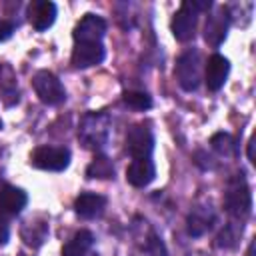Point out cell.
I'll return each mask as SVG.
<instances>
[{
  "label": "cell",
  "instance_id": "obj_1",
  "mask_svg": "<svg viewBox=\"0 0 256 256\" xmlns=\"http://www.w3.org/2000/svg\"><path fill=\"white\" fill-rule=\"evenodd\" d=\"M224 208L232 218H236L240 222L246 220L252 212V192H250L248 180L242 170L236 172L234 176H230V180L226 184Z\"/></svg>",
  "mask_w": 256,
  "mask_h": 256
},
{
  "label": "cell",
  "instance_id": "obj_2",
  "mask_svg": "<svg viewBox=\"0 0 256 256\" xmlns=\"http://www.w3.org/2000/svg\"><path fill=\"white\" fill-rule=\"evenodd\" d=\"M110 116L106 112H86L78 124V140L88 150H102L110 136Z\"/></svg>",
  "mask_w": 256,
  "mask_h": 256
},
{
  "label": "cell",
  "instance_id": "obj_3",
  "mask_svg": "<svg viewBox=\"0 0 256 256\" xmlns=\"http://www.w3.org/2000/svg\"><path fill=\"white\" fill-rule=\"evenodd\" d=\"M174 76H176L178 84L182 86V90H186V92H194L200 86L202 60H200V52L196 48H188L186 52H182L178 56L176 68H174Z\"/></svg>",
  "mask_w": 256,
  "mask_h": 256
},
{
  "label": "cell",
  "instance_id": "obj_4",
  "mask_svg": "<svg viewBox=\"0 0 256 256\" xmlns=\"http://www.w3.org/2000/svg\"><path fill=\"white\" fill-rule=\"evenodd\" d=\"M30 164L48 172H62L70 164V150L64 146H38L30 154Z\"/></svg>",
  "mask_w": 256,
  "mask_h": 256
},
{
  "label": "cell",
  "instance_id": "obj_5",
  "mask_svg": "<svg viewBox=\"0 0 256 256\" xmlns=\"http://www.w3.org/2000/svg\"><path fill=\"white\" fill-rule=\"evenodd\" d=\"M32 86H34V92L40 98V102H44L48 106H58L66 100L62 82L50 70H38L32 78Z\"/></svg>",
  "mask_w": 256,
  "mask_h": 256
},
{
  "label": "cell",
  "instance_id": "obj_6",
  "mask_svg": "<svg viewBox=\"0 0 256 256\" xmlns=\"http://www.w3.org/2000/svg\"><path fill=\"white\" fill-rule=\"evenodd\" d=\"M198 8L194 0H184L180 8L176 10L172 18V34L178 42H190L196 34V24H198Z\"/></svg>",
  "mask_w": 256,
  "mask_h": 256
},
{
  "label": "cell",
  "instance_id": "obj_7",
  "mask_svg": "<svg viewBox=\"0 0 256 256\" xmlns=\"http://www.w3.org/2000/svg\"><path fill=\"white\" fill-rule=\"evenodd\" d=\"M154 150V134L148 124L140 122L128 128L126 132V152L134 158H150Z\"/></svg>",
  "mask_w": 256,
  "mask_h": 256
},
{
  "label": "cell",
  "instance_id": "obj_8",
  "mask_svg": "<svg viewBox=\"0 0 256 256\" xmlns=\"http://www.w3.org/2000/svg\"><path fill=\"white\" fill-rule=\"evenodd\" d=\"M228 24H230V10L226 6H218L210 16H206V24H204V40L212 46L218 48L228 32Z\"/></svg>",
  "mask_w": 256,
  "mask_h": 256
},
{
  "label": "cell",
  "instance_id": "obj_9",
  "mask_svg": "<svg viewBox=\"0 0 256 256\" xmlns=\"http://www.w3.org/2000/svg\"><path fill=\"white\" fill-rule=\"evenodd\" d=\"M106 34V20L98 14H84L74 26V42H102Z\"/></svg>",
  "mask_w": 256,
  "mask_h": 256
},
{
  "label": "cell",
  "instance_id": "obj_10",
  "mask_svg": "<svg viewBox=\"0 0 256 256\" xmlns=\"http://www.w3.org/2000/svg\"><path fill=\"white\" fill-rule=\"evenodd\" d=\"M106 48L102 42H74L72 48V66L74 68H90L104 60Z\"/></svg>",
  "mask_w": 256,
  "mask_h": 256
},
{
  "label": "cell",
  "instance_id": "obj_11",
  "mask_svg": "<svg viewBox=\"0 0 256 256\" xmlns=\"http://www.w3.org/2000/svg\"><path fill=\"white\" fill-rule=\"evenodd\" d=\"M140 230H142V234H136L134 256H168L164 242H162L160 236L148 226L146 220L140 224Z\"/></svg>",
  "mask_w": 256,
  "mask_h": 256
},
{
  "label": "cell",
  "instance_id": "obj_12",
  "mask_svg": "<svg viewBox=\"0 0 256 256\" xmlns=\"http://www.w3.org/2000/svg\"><path fill=\"white\" fill-rule=\"evenodd\" d=\"M28 20L34 30L44 32L56 20V4L50 0H36L28 6Z\"/></svg>",
  "mask_w": 256,
  "mask_h": 256
},
{
  "label": "cell",
  "instance_id": "obj_13",
  "mask_svg": "<svg viewBox=\"0 0 256 256\" xmlns=\"http://www.w3.org/2000/svg\"><path fill=\"white\" fill-rule=\"evenodd\" d=\"M228 72H230L228 58H224L222 54H212L208 58V62H206V76H204L208 90L210 92H218L224 86V82L228 78Z\"/></svg>",
  "mask_w": 256,
  "mask_h": 256
},
{
  "label": "cell",
  "instance_id": "obj_14",
  "mask_svg": "<svg viewBox=\"0 0 256 256\" xmlns=\"http://www.w3.org/2000/svg\"><path fill=\"white\" fill-rule=\"evenodd\" d=\"M156 176V166L152 158H134L126 168V180L134 188L148 186Z\"/></svg>",
  "mask_w": 256,
  "mask_h": 256
},
{
  "label": "cell",
  "instance_id": "obj_15",
  "mask_svg": "<svg viewBox=\"0 0 256 256\" xmlns=\"http://www.w3.org/2000/svg\"><path fill=\"white\" fill-rule=\"evenodd\" d=\"M104 208H106V196L96 192H82L74 200V212L84 220L98 218L104 212Z\"/></svg>",
  "mask_w": 256,
  "mask_h": 256
},
{
  "label": "cell",
  "instance_id": "obj_16",
  "mask_svg": "<svg viewBox=\"0 0 256 256\" xmlns=\"http://www.w3.org/2000/svg\"><path fill=\"white\" fill-rule=\"evenodd\" d=\"M28 204V194L12 184H4L0 188V212L8 214V216H16L24 210V206Z\"/></svg>",
  "mask_w": 256,
  "mask_h": 256
},
{
  "label": "cell",
  "instance_id": "obj_17",
  "mask_svg": "<svg viewBox=\"0 0 256 256\" xmlns=\"http://www.w3.org/2000/svg\"><path fill=\"white\" fill-rule=\"evenodd\" d=\"M214 220H216V214L212 212L210 204H208V206H196V208L188 214V220H186L188 234H190V236H196V238L202 236V234H206V232L212 228Z\"/></svg>",
  "mask_w": 256,
  "mask_h": 256
},
{
  "label": "cell",
  "instance_id": "obj_18",
  "mask_svg": "<svg viewBox=\"0 0 256 256\" xmlns=\"http://www.w3.org/2000/svg\"><path fill=\"white\" fill-rule=\"evenodd\" d=\"M94 244V234L90 230H78L62 248V256H86Z\"/></svg>",
  "mask_w": 256,
  "mask_h": 256
},
{
  "label": "cell",
  "instance_id": "obj_19",
  "mask_svg": "<svg viewBox=\"0 0 256 256\" xmlns=\"http://www.w3.org/2000/svg\"><path fill=\"white\" fill-rule=\"evenodd\" d=\"M20 234L28 246L38 248L44 244V240L48 236V222L46 220H28V222H24Z\"/></svg>",
  "mask_w": 256,
  "mask_h": 256
},
{
  "label": "cell",
  "instance_id": "obj_20",
  "mask_svg": "<svg viewBox=\"0 0 256 256\" xmlns=\"http://www.w3.org/2000/svg\"><path fill=\"white\" fill-rule=\"evenodd\" d=\"M86 176L88 178H100V180L112 178L114 176V164H112V160L106 158V156H102V154L94 156V160L86 168Z\"/></svg>",
  "mask_w": 256,
  "mask_h": 256
},
{
  "label": "cell",
  "instance_id": "obj_21",
  "mask_svg": "<svg viewBox=\"0 0 256 256\" xmlns=\"http://www.w3.org/2000/svg\"><path fill=\"white\" fill-rule=\"evenodd\" d=\"M210 146L222 156H236L238 154V144L228 132H216L210 138Z\"/></svg>",
  "mask_w": 256,
  "mask_h": 256
},
{
  "label": "cell",
  "instance_id": "obj_22",
  "mask_svg": "<svg viewBox=\"0 0 256 256\" xmlns=\"http://www.w3.org/2000/svg\"><path fill=\"white\" fill-rule=\"evenodd\" d=\"M0 90L4 92L6 104H8V96H12L14 102H18V90H16V76L12 72V68L4 62H0Z\"/></svg>",
  "mask_w": 256,
  "mask_h": 256
},
{
  "label": "cell",
  "instance_id": "obj_23",
  "mask_svg": "<svg viewBox=\"0 0 256 256\" xmlns=\"http://www.w3.org/2000/svg\"><path fill=\"white\" fill-rule=\"evenodd\" d=\"M240 234H242V222H240V224L232 222V224L224 226V230L218 234L216 246H218V248H234L236 242H238V238H240Z\"/></svg>",
  "mask_w": 256,
  "mask_h": 256
},
{
  "label": "cell",
  "instance_id": "obj_24",
  "mask_svg": "<svg viewBox=\"0 0 256 256\" xmlns=\"http://www.w3.org/2000/svg\"><path fill=\"white\" fill-rule=\"evenodd\" d=\"M122 100L128 108L132 110H148L152 108V98L146 92H138V90H126L122 94Z\"/></svg>",
  "mask_w": 256,
  "mask_h": 256
},
{
  "label": "cell",
  "instance_id": "obj_25",
  "mask_svg": "<svg viewBox=\"0 0 256 256\" xmlns=\"http://www.w3.org/2000/svg\"><path fill=\"white\" fill-rule=\"evenodd\" d=\"M12 32H14V24L10 20H0V42L8 40L12 36Z\"/></svg>",
  "mask_w": 256,
  "mask_h": 256
},
{
  "label": "cell",
  "instance_id": "obj_26",
  "mask_svg": "<svg viewBox=\"0 0 256 256\" xmlns=\"http://www.w3.org/2000/svg\"><path fill=\"white\" fill-rule=\"evenodd\" d=\"M8 238H10V228H8V224L0 218V246H4V244L8 242Z\"/></svg>",
  "mask_w": 256,
  "mask_h": 256
},
{
  "label": "cell",
  "instance_id": "obj_27",
  "mask_svg": "<svg viewBox=\"0 0 256 256\" xmlns=\"http://www.w3.org/2000/svg\"><path fill=\"white\" fill-rule=\"evenodd\" d=\"M248 160H250V164H256V160H254V136L248 140Z\"/></svg>",
  "mask_w": 256,
  "mask_h": 256
},
{
  "label": "cell",
  "instance_id": "obj_28",
  "mask_svg": "<svg viewBox=\"0 0 256 256\" xmlns=\"http://www.w3.org/2000/svg\"><path fill=\"white\" fill-rule=\"evenodd\" d=\"M246 256H254V240L248 244V252H246Z\"/></svg>",
  "mask_w": 256,
  "mask_h": 256
},
{
  "label": "cell",
  "instance_id": "obj_29",
  "mask_svg": "<svg viewBox=\"0 0 256 256\" xmlns=\"http://www.w3.org/2000/svg\"><path fill=\"white\" fill-rule=\"evenodd\" d=\"M0 128H2V120H0Z\"/></svg>",
  "mask_w": 256,
  "mask_h": 256
},
{
  "label": "cell",
  "instance_id": "obj_30",
  "mask_svg": "<svg viewBox=\"0 0 256 256\" xmlns=\"http://www.w3.org/2000/svg\"><path fill=\"white\" fill-rule=\"evenodd\" d=\"M20 256H24V254H20Z\"/></svg>",
  "mask_w": 256,
  "mask_h": 256
}]
</instances>
